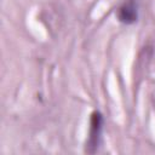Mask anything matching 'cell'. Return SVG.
Here are the masks:
<instances>
[{
	"label": "cell",
	"mask_w": 155,
	"mask_h": 155,
	"mask_svg": "<svg viewBox=\"0 0 155 155\" xmlns=\"http://www.w3.org/2000/svg\"><path fill=\"white\" fill-rule=\"evenodd\" d=\"M117 17L122 23L131 24L138 18V2L137 0H126L125 4L119 8Z\"/></svg>",
	"instance_id": "2"
},
{
	"label": "cell",
	"mask_w": 155,
	"mask_h": 155,
	"mask_svg": "<svg viewBox=\"0 0 155 155\" xmlns=\"http://www.w3.org/2000/svg\"><path fill=\"white\" fill-rule=\"evenodd\" d=\"M102 128H103V117L101 113L94 111L91 117V127H90V136L86 145V151L93 154L97 151L99 144H101V138H102Z\"/></svg>",
	"instance_id": "1"
}]
</instances>
